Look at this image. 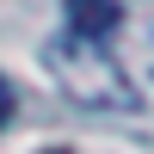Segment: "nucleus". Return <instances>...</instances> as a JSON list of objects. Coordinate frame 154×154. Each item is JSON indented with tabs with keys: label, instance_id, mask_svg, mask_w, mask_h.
<instances>
[{
	"label": "nucleus",
	"instance_id": "obj_4",
	"mask_svg": "<svg viewBox=\"0 0 154 154\" xmlns=\"http://www.w3.org/2000/svg\"><path fill=\"white\" fill-rule=\"evenodd\" d=\"M43 154H68V148H43Z\"/></svg>",
	"mask_w": 154,
	"mask_h": 154
},
{
	"label": "nucleus",
	"instance_id": "obj_1",
	"mask_svg": "<svg viewBox=\"0 0 154 154\" xmlns=\"http://www.w3.org/2000/svg\"><path fill=\"white\" fill-rule=\"evenodd\" d=\"M43 68L56 74V86L74 105H86V111H136V86L123 80V68L99 43H80V37L43 43Z\"/></svg>",
	"mask_w": 154,
	"mask_h": 154
},
{
	"label": "nucleus",
	"instance_id": "obj_3",
	"mask_svg": "<svg viewBox=\"0 0 154 154\" xmlns=\"http://www.w3.org/2000/svg\"><path fill=\"white\" fill-rule=\"evenodd\" d=\"M12 117H19V93H12V86H6V74H0V130H6Z\"/></svg>",
	"mask_w": 154,
	"mask_h": 154
},
{
	"label": "nucleus",
	"instance_id": "obj_2",
	"mask_svg": "<svg viewBox=\"0 0 154 154\" xmlns=\"http://www.w3.org/2000/svg\"><path fill=\"white\" fill-rule=\"evenodd\" d=\"M117 25H123L117 0H68V37H80V43H105Z\"/></svg>",
	"mask_w": 154,
	"mask_h": 154
}]
</instances>
